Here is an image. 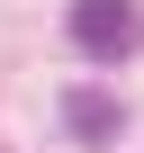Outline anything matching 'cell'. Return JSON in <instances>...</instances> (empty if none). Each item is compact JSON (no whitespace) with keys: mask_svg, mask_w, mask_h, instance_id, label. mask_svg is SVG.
<instances>
[{"mask_svg":"<svg viewBox=\"0 0 144 153\" xmlns=\"http://www.w3.org/2000/svg\"><path fill=\"white\" fill-rule=\"evenodd\" d=\"M63 126H72V144H117L126 108H117L108 90H72V99H63Z\"/></svg>","mask_w":144,"mask_h":153,"instance_id":"obj_2","label":"cell"},{"mask_svg":"<svg viewBox=\"0 0 144 153\" xmlns=\"http://www.w3.org/2000/svg\"><path fill=\"white\" fill-rule=\"evenodd\" d=\"M72 45L90 63H126L144 45V9L135 0H72Z\"/></svg>","mask_w":144,"mask_h":153,"instance_id":"obj_1","label":"cell"}]
</instances>
